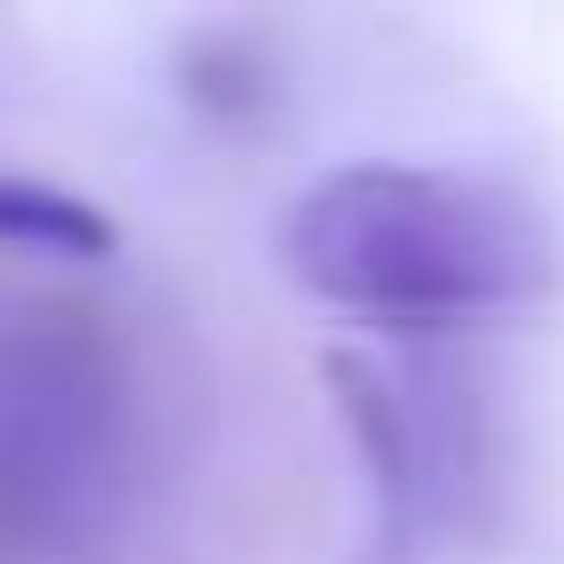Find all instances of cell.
<instances>
[{"mask_svg": "<svg viewBox=\"0 0 564 564\" xmlns=\"http://www.w3.org/2000/svg\"><path fill=\"white\" fill-rule=\"evenodd\" d=\"M278 268L297 278V297L357 327L446 337L545 307L564 288V238L516 178L436 159H337L278 208Z\"/></svg>", "mask_w": 564, "mask_h": 564, "instance_id": "obj_1", "label": "cell"}, {"mask_svg": "<svg viewBox=\"0 0 564 564\" xmlns=\"http://www.w3.org/2000/svg\"><path fill=\"white\" fill-rule=\"evenodd\" d=\"M0 248H20V258H79V268H99V258L119 248V228H109V208H89V198H69V188L0 178Z\"/></svg>", "mask_w": 564, "mask_h": 564, "instance_id": "obj_2", "label": "cell"}]
</instances>
